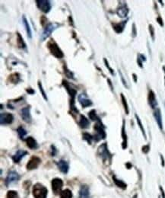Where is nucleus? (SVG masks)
<instances>
[{
	"label": "nucleus",
	"mask_w": 165,
	"mask_h": 198,
	"mask_svg": "<svg viewBox=\"0 0 165 198\" xmlns=\"http://www.w3.org/2000/svg\"><path fill=\"white\" fill-rule=\"evenodd\" d=\"M47 48L50 50V53L56 58L62 59L64 57V53H63L62 50L59 48V47L58 46V44L53 39H51L47 43Z\"/></svg>",
	"instance_id": "obj_1"
},
{
	"label": "nucleus",
	"mask_w": 165,
	"mask_h": 198,
	"mask_svg": "<svg viewBox=\"0 0 165 198\" xmlns=\"http://www.w3.org/2000/svg\"><path fill=\"white\" fill-rule=\"evenodd\" d=\"M60 26V24L58 23H50L47 24L45 27L44 30L42 32L41 35H40V41H44L45 40H47L49 37L51 35V34L55 30H57L58 28Z\"/></svg>",
	"instance_id": "obj_2"
},
{
	"label": "nucleus",
	"mask_w": 165,
	"mask_h": 198,
	"mask_svg": "<svg viewBox=\"0 0 165 198\" xmlns=\"http://www.w3.org/2000/svg\"><path fill=\"white\" fill-rule=\"evenodd\" d=\"M47 189L40 184H36L33 187L34 198H47Z\"/></svg>",
	"instance_id": "obj_3"
},
{
	"label": "nucleus",
	"mask_w": 165,
	"mask_h": 198,
	"mask_svg": "<svg viewBox=\"0 0 165 198\" xmlns=\"http://www.w3.org/2000/svg\"><path fill=\"white\" fill-rule=\"evenodd\" d=\"M94 130L96 131V134L94 136V140L98 142L101 140L105 139L106 137V133L104 131V127L103 126L101 121H98L94 125Z\"/></svg>",
	"instance_id": "obj_4"
},
{
	"label": "nucleus",
	"mask_w": 165,
	"mask_h": 198,
	"mask_svg": "<svg viewBox=\"0 0 165 198\" xmlns=\"http://www.w3.org/2000/svg\"><path fill=\"white\" fill-rule=\"evenodd\" d=\"M37 6L40 11L48 13L51 9V3L49 0H37Z\"/></svg>",
	"instance_id": "obj_5"
},
{
	"label": "nucleus",
	"mask_w": 165,
	"mask_h": 198,
	"mask_svg": "<svg viewBox=\"0 0 165 198\" xmlns=\"http://www.w3.org/2000/svg\"><path fill=\"white\" fill-rule=\"evenodd\" d=\"M98 154L100 155V157L103 159V161L108 160L109 158L111 157L110 152H109L108 145L107 143H103L102 145L99 146L98 150Z\"/></svg>",
	"instance_id": "obj_6"
},
{
	"label": "nucleus",
	"mask_w": 165,
	"mask_h": 198,
	"mask_svg": "<svg viewBox=\"0 0 165 198\" xmlns=\"http://www.w3.org/2000/svg\"><path fill=\"white\" fill-rule=\"evenodd\" d=\"M14 121V116L10 113H1L0 114V124L1 125H8Z\"/></svg>",
	"instance_id": "obj_7"
},
{
	"label": "nucleus",
	"mask_w": 165,
	"mask_h": 198,
	"mask_svg": "<svg viewBox=\"0 0 165 198\" xmlns=\"http://www.w3.org/2000/svg\"><path fill=\"white\" fill-rule=\"evenodd\" d=\"M51 185L52 190H53V192L56 194H58L59 193L62 192L61 190H62L63 187V181L60 178H54L51 182Z\"/></svg>",
	"instance_id": "obj_8"
},
{
	"label": "nucleus",
	"mask_w": 165,
	"mask_h": 198,
	"mask_svg": "<svg viewBox=\"0 0 165 198\" xmlns=\"http://www.w3.org/2000/svg\"><path fill=\"white\" fill-rule=\"evenodd\" d=\"M40 162H41V160H40V159L39 157L33 156L31 158L29 162H28L27 165H26V168H27L28 170L35 169L39 166Z\"/></svg>",
	"instance_id": "obj_9"
},
{
	"label": "nucleus",
	"mask_w": 165,
	"mask_h": 198,
	"mask_svg": "<svg viewBox=\"0 0 165 198\" xmlns=\"http://www.w3.org/2000/svg\"><path fill=\"white\" fill-rule=\"evenodd\" d=\"M78 101H79L80 104L82 105L83 108H88V107H90L92 105V101L88 99V95L85 93H82L78 95Z\"/></svg>",
	"instance_id": "obj_10"
},
{
	"label": "nucleus",
	"mask_w": 165,
	"mask_h": 198,
	"mask_svg": "<svg viewBox=\"0 0 165 198\" xmlns=\"http://www.w3.org/2000/svg\"><path fill=\"white\" fill-rule=\"evenodd\" d=\"M31 108L30 107H25L21 110V116H22L23 120L26 123H31L32 120V117L31 115Z\"/></svg>",
	"instance_id": "obj_11"
},
{
	"label": "nucleus",
	"mask_w": 165,
	"mask_h": 198,
	"mask_svg": "<svg viewBox=\"0 0 165 198\" xmlns=\"http://www.w3.org/2000/svg\"><path fill=\"white\" fill-rule=\"evenodd\" d=\"M62 85L63 86L65 87V89H66L68 93L69 94L70 97H71V100H70V101H75V96H76L77 94V91L75 90V89H73V88L70 85V84L68 83L67 81H66V80H63Z\"/></svg>",
	"instance_id": "obj_12"
},
{
	"label": "nucleus",
	"mask_w": 165,
	"mask_h": 198,
	"mask_svg": "<svg viewBox=\"0 0 165 198\" xmlns=\"http://www.w3.org/2000/svg\"><path fill=\"white\" fill-rule=\"evenodd\" d=\"M19 178H20L19 175L18 174L16 171H10L6 179V185L8 186V185H11V184L14 183V182L18 181L19 180Z\"/></svg>",
	"instance_id": "obj_13"
},
{
	"label": "nucleus",
	"mask_w": 165,
	"mask_h": 198,
	"mask_svg": "<svg viewBox=\"0 0 165 198\" xmlns=\"http://www.w3.org/2000/svg\"><path fill=\"white\" fill-rule=\"evenodd\" d=\"M129 8H128V7L126 6V4H124V5H122V6H120L118 8H117V14L118 15V16L120 18H126V16H127L128 14H129Z\"/></svg>",
	"instance_id": "obj_14"
},
{
	"label": "nucleus",
	"mask_w": 165,
	"mask_h": 198,
	"mask_svg": "<svg viewBox=\"0 0 165 198\" xmlns=\"http://www.w3.org/2000/svg\"><path fill=\"white\" fill-rule=\"evenodd\" d=\"M148 103L152 109H156L158 107V101L156 99L155 94L153 91H150L148 93Z\"/></svg>",
	"instance_id": "obj_15"
},
{
	"label": "nucleus",
	"mask_w": 165,
	"mask_h": 198,
	"mask_svg": "<svg viewBox=\"0 0 165 198\" xmlns=\"http://www.w3.org/2000/svg\"><path fill=\"white\" fill-rule=\"evenodd\" d=\"M154 117L155 118L156 122H157L159 128L162 130L163 129V122H162V117H161V110L159 108H156L154 110Z\"/></svg>",
	"instance_id": "obj_16"
},
{
	"label": "nucleus",
	"mask_w": 165,
	"mask_h": 198,
	"mask_svg": "<svg viewBox=\"0 0 165 198\" xmlns=\"http://www.w3.org/2000/svg\"><path fill=\"white\" fill-rule=\"evenodd\" d=\"M26 155H28V152L25 151V150H19L15 155H13L12 157V159H13L14 162L15 163H18Z\"/></svg>",
	"instance_id": "obj_17"
},
{
	"label": "nucleus",
	"mask_w": 165,
	"mask_h": 198,
	"mask_svg": "<svg viewBox=\"0 0 165 198\" xmlns=\"http://www.w3.org/2000/svg\"><path fill=\"white\" fill-rule=\"evenodd\" d=\"M58 167H59V169L60 170L61 172L64 173V174H66L68 173V169H69V165H68V163L66 161L63 160V159H61L59 162H58Z\"/></svg>",
	"instance_id": "obj_18"
},
{
	"label": "nucleus",
	"mask_w": 165,
	"mask_h": 198,
	"mask_svg": "<svg viewBox=\"0 0 165 198\" xmlns=\"http://www.w3.org/2000/svg\"><path fill=\"white\" fill-rule=\"evenodd\" d=\"M79 198H90L88 187L86 185L82 186L79 190Z\"/></svg>",
	"instance_id": "obj_19"
},
{
	"label": "nucleus",
	"mask_w": 165,
	"mask_h": 198,
	"mask_svg": "<svg viewBox=\"0 0 165 198\" xmlns=\"http://www.w3.org/2000/svg\"><path fill=\"white\" fill-rule=\"evenodd\" d=\"M126 23H127V20L123 21V22H120V23L114 24L113 25L114 31H115L117 33H118V34L122 33V31H123L124 28H125Z\"/></svg>",
	"instance_id": "obj_20"
},
{
	"label": "nucleus",
	"mask_w": 165,
	"mask_h": 198,
	"mask_svg": "<svg viewBox=\"0 0 165 198\" xmlns=\"http://www.w3.org/2000/svg\"><path fill=\"white\" fill-rule=\"evenodd\" d=\"M25 142L26 143H27V146H28L30 149H31V150H35V149H37L38 147V143H37V141L34 138L31 137V136L28 137L27 139L25 140Z\"/></svg>",
	"instance_id": "obj_21"
},
{
	"label": "nucleus",
	"mask_w": 165,
	"mask_h": 198,
	"mask_svg": "<svg viewBox=\"0 0 165 198\" xmlns=\"http://www.w3.org/2000/svg\"><path fill=\"white\" fill-rule=\"evenodd\" d=\"M78 124L82 128L86 129L90 126V122H89L88 119L84 115H81L80 117V120L78 122Z\"/></svg>",
	"instance_id": "obj_22"
},
{
	"label": "nucleus",
	"mask_w": 165,
	"mask_h": 198,
	"mask_svg": "<svg viewBox=\"0 0 165 198\" xmlns=\"http://www.w3.org/2000/svg\"><path fill=\"white\" fill-rule=\"evenodd\" d=\"M22 21H23V24H24V27H25V30H26V32H27L28 37L29 38H32V32H31V28H30V24L24 15H23Z\"/></svg>",
	"instance_id": "obj_23"
},
{
	"label": "nucleus",
	"mask_w": 165,
	"mask_h": 198,
	"mask_svg": "<svg viewBox=\"0 0 165 198\" xmlns=\"http://www.w3.org/2000/svg\"><path fill=\"white\" fill-rule=\"evenodd\" d=\"M121 136L122 137V149H126L127 147V136L126 134V131H125V122L123 121V125H122V134H121Z\"/></svg>",
	"instance_id": "obj_24"
},
{
	"label": "nucleus",
	"mask_w": 165,
	"mask_h": 198,
	"mask_svg": "<svg viewBox=\"0 0 165 198\" xmlns=\"http://www.w3.org/2000/svg\"><path fill=\"white\" fill-rule=\"evenodd\" d=\"M16 34H17L18 46V47H20V48H22V49L26 48V43H25V42H24V39H23L22 35H21L20 33H18V32H17Z\"/></svg>",
	"instance_id": "obj_25"
},
{
	"label": "nucleus",
	"mask_w": 165,
	"mask_h": 198,
	"mask_svg": "<svg viewBox=\"0 0 165 198\" xmlns=\"http://www.w3.org/2000/svg\"><path fill=\"white\" fill-rule=\"evenodd\" d=\"M9 80L12 83H18V82L20 81V74L18 73H15L10 75Z\"/></svg>",
	"instance_id": "obj_26"
},
{
	"label": "nucleus",
	"mask_w": 165,
	"mask_h": 198,
	"mask_svg": "<svg viewBox=\"0 0 165 198\" xmlns=\"http://www.w3.org/2000/svg\"><path fill=\"white\" fill-rule=\"evenodd\" d=\"M120 97H121V101H122V105H123V107H124V110H125L126 114H129V105H128L127 101H126L125 96H124L123 94H121Z\"/></svg>",
	"instance_id": "obj_27"
},
{
	"label": "nucleus",
	"mask_w": 165,
	"mask_h": 198,
	"mask_svg": "<svg viewBox=\"0 0 165 198\" xmlns=\"http://www.w3.org/2000/svg\"><path fill=\"white\" fill-rule=\"evenodd\" d=\"M88 116H89V118H90L91 120H93V121H95V120L98 122L101 121L99 117H98L97 115V114H96L95 110H91V111L88 113Z\"/></svg>",
	"instance_id": "obj_28"
},
{
	"label": "nucleus",
	"mask_w": 165,
	"mask_h": 198,
	"mask_svg": "<svg viewBox=\"0 0 165 198\" xmlns=\"http://www.w3.org/2000/svg\"><path fill=\"white\" fill-rule=\"evenodd\" d=\"M135 117H136V121H137V123H138V127H139V128H140V129H141V131H142V134H143V136H144V137H145V139H146V134H145V129H144V127H143V125H142V121H141V120H140V118H139V117L138 116V115L136 114H135Z\"/></svg>",
	"instance_id": "obj_29"
},
{
	"label": "nucleus",
	"mask_w": 165,
	"mask_h": 198,
	"mask_svg": "<svg viewBox=\"0 0 165 198\" xmlns=\"http://www.w3.org/2000/svg\"><path fill=\"white\" fill-rule=\"evenodd\" d=\"M72 191L68 189H66V190H62L60 194V198H72Z\"/></svg>",
	"instance_id": "obj_30"
},
{
	"label": "nucleus",
	"mask_w": 165,
	"mask_h": 198,
	"mask_svg": "<svg viewBox=\"0 0 165 198\" xmlns=\"http://www.w3.org/2000/svg\"><path fill=\"white\" fill-rule=\"evenodd\" d=\"M17 132L18 134V136L19 137L21 138V139H24V136L27 135V131L25 130L24 128H23L22 127H19L17 129Z\"/></svg>",
	"instance_id": "obj_31"
},
{
	"label": "nucleus",
	"mask_w": 165,
	"mask_h": 198,
	"mask_svg": "<svg viewBox=\"0 0 165 198\" xmlns=\"http://www.w3.org/2000/svg\"><path fill=\"white\" fill-rule=\"evenodd\" d=\"M38 87H39L40 93H41L42 96H43V98L44 99L45 101H48V98H47V93H46L44 89H43V85H42L41 82H38Z\"/></svg>",
	"instance_id": "obj_32"
},
{
	"label": "nucleus",
	"mask_w": 165,
	"mask_h": 198,
	"mask_svg": "<svg viewBox=\"0 0 165 198\" xmlns=\"http://www.w3.org/2000/svg\"><path fill=\"white\" fill-rule=\"evenodd\" d=\"M113 181L114 182H115L116 185H117L119 187H121V188H122V189H125L126 187V184L124 183L123 181H120V180L116 178V177H113Z\"/></svg>",
	"instance_id": "obj_33"
},
{
	"label": "nucleus",
	"mask_w": 165,
	"mask_h": 198,
	"mask_svg": "<svg viewBox=\"0 0 165 198\" xmlns=\"http://www.w3.org/2000/svg\"><path fill=\"white\" fill-rule=\"evenodd\" d=\"M63 68H64V73H65V75H66V76L68 77V78H69V79H74V74H73L72 73L71 71H70L69 69H68L67 68V66H66V65H65L64 66H63Z\"/></svg>",
	"instance_id": "obj_34"
},
{
	"label": "nucleus",
	"mask_w": 165,
	"mask_h": 198,
	"mask_svg": "<svg viewBox=\"0 0 165 198\" xmlns=\"http://www.w3.org/2000/svg\"><path fill=\"white\" fill-rule=\"evenodd\" d=\"M83 139L85 141H87L89 144H91V142H92L94 138H93V136L91 134H88V133H85V134H83Z\"/></svg>",
	"instance_id": "obj_35"
},
{
	"label": "nucleus",
	"mask_w": 165,
	"mask_h": 198,
	"mask_svg": "<svg viewBox=\"0 0 165 198\" xmlns=\"http://www.w3.org/2000/svg\"><path fill=\"white\" fill-rule=\"evenodd\" d=\"M145 60H146V58H145V56H143L142 54H140V55L138 56V59H137V62H138V66H139L141 68H143L142 63H143V61H145Z\"/></svg>",
	"instance_id": "obj_36"
},
{
	"label": "nucleus",
	"mask_w": 165,
	"mask_h": 198,
	"mask_svg": "<svg viewBox=\"0 0 165 198\" xmlns=\"http://www.w3.org/2000/svg\"><path fill=\"white\" fill-rule=\"evenodd\" d=\"M6 198H19L18 195V193L16 191H14V190H10L8 192L6 195Z\"/></svg>",
	"instance_id": "obj_37"
},
{
	"label": "nucleus",
	"mask_w": 165,
	"mask_h": 198,
	"mask_svg": "<svg viewBox=\"0 0 165 198\" xmlns=\"http://www.w3.org/2000/svg\"><path fill=\"white\" fill-rule=\"evenodd\" d=\"M119 73H120V79H121V81H122V84H123V85L124 86H125L126 88H129V86H128V85H127V82H126V81L125 80V79H124V77H123V75H122V72L120 71V70H119Z\"/></svg>",
	"instance_id": "obj_38"
},
{
	"label": "nucleus",
	"mask_w": 165,
	"mask_h": 198,
	"mask_svg": "<svg viewBox=\"0 0 165 198\" xmlns=\"http://www.w3.org/2000/svg\"><path fill=\"white\" fill-rule=\"evenodd\" d=\"M103 61H104V63H105V66H107V68H108V69H109V71H110V73H111V75H114V71H113V69H112L111 67H110V65H109V63H108V61L106 59H103Z\"/></svg>",
	"instance_id": "obj_39"
},
{
	"label": "nucleus",
	"mask_w": 165,
	"mask_h": 198,
	"mask_svg": "<svg viewBox=\"0 0 165 198\" xmlns=\"http://www.w3.org/2000/svg\"><path fill=\"white\" fill-rule=\"evenodd\" d=\"M149 31H150L151 37H152V40L154 41V28L153 25H152V24L149 25Z\"/></svg>",
	"instance_id": "obj_40"
},
{
	"label": "nucleus",
	"mask_w": 165,
	"mask_h": 198,
	"mask_svg": "<svg viewBox=\"0 0 165 198\" xmlns=\"http://www.w3.org/2000/svg\"><path fill=\"white\" fill-rule=\"evenodd\" d=\"M47 22V18L45 16H42L41 18H40V24H41V25L43 26V27H45Z\"/></svg>",
	"instance_id": "obj_41"
},
{
	"label": "nucleus",
	"mask_w": 165,
	"mask_h": 198,
	"mask_svg": "<svg viewBox=\"0 0 165 198\" xmlns=\"http://www.w3.org/2000/svg\"><path fill=\"white\" fill-rule=\"evenodd\" d=\"M149 150H150V146H149V145H146V146H145L142 148V152H145V153H148Z\"/></svg>",
	"instance_id": "obj_42"
},
{
	"label": "nucleus",
	"mask_w": 165,
	"mask_h": 198,
	"mask_svg": "<svg viewBox=\"0 0 165 198\" xmlns=\"http://www.w3.org/2000/svg\"><path fill=\"white\" fill-rule=\"evenodd\" d=\"M157 21H158V23L160 24V25H161V26L164 25V23H163V20H162V19H161V17L158 18Z\"/></svg>",
	"instance_id": "obj_43"
},
{
	"label": "nucleus",
	"mask_w": 165,
	"mask_h": 198,
	"mask_svg": "<svg viewBox=\"0 0 165 198\" xmlns=\"http://www.w3.org/2000/svg\"><path fill=\"white\" fill-rule=\"evenodd\" d=\"M26 92H28L29 94H34V91L32 89H31V88H29V89H26Z\"/></svg>",
	"instance_id": "obj_44"
},
{
	"label": "nucleus",
	"mask_w": 165,
	"mask_h": 198,
	"mask_svg": "<svg viewBox=\"0 0 165 198\" xmlns=\"http://www.w3.org/2000/svg\"><path fill=\"white\" fill-rule=\"evenodd\" d=\"M160 190H161V195H162L163 198H165V193H164V190H163V188L161 187H160Z\"/></svg>",
	"instance_id": "obj_45"
},
{
	"label": "nucleus",
	"mask_w": 165,
	"mask_h": 198,
	"mask_svg": "<svg viewBox=\"0 0 165 198\" xmlns=\"http://www.w3.org/2000/svg\"><path fill=\"white\" fill-rule=\"evenodd\" d=\"M161 165H162V166H164V165H165L164 159V158H163L162 155H161Z\"/></svg>",
	"instance_id": "obj_46"
},
{
	"label": "nucleus",
	"mask_w": 165,
	"mask_h": 198,
	"mask_svg": "<svg viewBox=\"0 0 165 198\" xmlns=\"http://www.w3.org/2000/svg\"><path fill=\"white\" fill-rule=\"evenodd\" d=\"M132 76H133V78H134V81H135V82H137V76H136V75L134 73V74H133Z\"/></svg>",
	"instance_id": "obj_47"
}]
</instances>
